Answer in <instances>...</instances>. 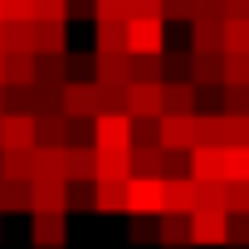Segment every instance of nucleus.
Returning a JSON list of instances; mask_svg holds the SVG:
<instances>
[{
	"instance_id": "1",
	"label": "nucleus",
	"mask_w": 249,
	"mask_h": 249,
	"mask_svg": "<svg viewBox=\"0 0 249 249\" xmlns=\"http://www.w3.org/2000/svg\"><path fill=\"white\" fill-rule=\"evenodd\" d=\"M93 152L98 157H127L132 152V117H93Z\"/></svg>"
},
{
	"instance_id": "2",
	"label": "nucleus",
	"mask_w": 249,
	"mask_h": 249,
	"mask_svg": "<svg viewBox=\"0 0 249 249\" xmlns=\"http://www.w3.org/2000/svg\"><path fill=\"white\" fill-rule=\"evenodd\" d=\"M127 54L132 59H161L166 54V25L161 20H127Z\"/></svg>"
},
{
	"instance_id": "3",
	"label": "nucleus",
	"mask_w": 249,
	"mask_h": 249,
	"mask_svg": "<svg viewBox=\"0 0 249 249\" xmlns=\"http://www.w3.org/2000/svg\"><path fill=\"white\" fill-rule=\"evenodd\" d=\"M59 112L73 122V117H98V83L93 78H69L59 88Z\"/></svg>"
},
{
	"instance_id": "4",
	"label": "nucleus",
	"mask_w": 249,
	"mask_h": 249,
	"mask_svg": "<svg viewBox=\"0 0 249 249\" xmlns=\"http://www.w3.org/2000/svg\"><path fill=\"white\" fill-rule=\"evenodd\" d=\"M161 176H132L127 181V215L137 220H157L161 215Z\"/></svg>"
},
{
	"instance_id": "5",
	"label": "nucleus",
	"mask_w": 249,
	"mask_h": 249,
	"mask_svg": "<svg viewBox=\"0 0 249 249\" xmlns=\"http://www.w3.org/2000/svg\"><path fill=\"white\" fill-rule=\"evenodd\" d=\"M161 112L166 117H196L200 112V88L191 78H166L161 83Z\"/></svg>"
},
{
	"instance_id": "6",
	"label": "nucleus",
	"mask_w": 249,
	"mask_h": 249,
	"mask_svg": "<svg viewBox=\"0 0 249 249\" xmlns=\"http://www.w3.org/2000/svg\"><path fill=\"white\" fill-rule=\"evenodd\" d=\"M0 152H35V117L0 112Z\"/></svg>"
},
{
	"instance_id": "7",
	"label": "nucleus",
	"mask_w": 249,
	"mask_h": 249,
	"mask_svg": "<svg viewBox=\"0 0 249 249\" xmlns=\"http://www.w3.org/2000/svg\"><path fill=\"white\" fill-rule=\"evenodd\" d=\"M157 147L161 152H191L196 147V117H157Z\"/></svg>"
},
{
	"instance_id": "8",
	"label": "nucleus",
	"mask_w": 249,
	"mask_h": 249,
	"mask_svg": "<svg viewBox=\"0 0 249 249\" xmlns=\"http://www.w3.org/2000/svg\"><path fill=\"white\" fill-rule=\"evenodd\" d=\"M191 181L225 186V147H191Z\"/></svg>"
},
{
	"instance_id": "9",
	"label": "nucleus",
	"mask_w": 249,
	"mask_h": 249,
	"mask_svg": "<svg viewBox=\"0 0 249 249\" xmlns=\"http://www.w3.org/2000/svg\"><path fill=\"white\" fill-rule=\"evenodd\" d=\"M25 196H30V215H69L64 210V200H69L64 181H30Z\"/></svg>"
},
{
	"instance_id": "10",
	"label": "nucleus",
	"mask_w": 249,
	"mask_h": 249,
	"mask_svg": "<svg viewBox=\"0 0 249 249\" xmlns=\"http://www.w3.org/2000/svg\"><path fill=\"white\" fill-rule=\"evenodd\" d=\"M69 215H30V249H64Z\"/></svg>"
},
{
	"instance_id": "11",
	"label": "nucleus",
	"mask_w": 249,
	"mask_h": 249,
	"mask_svg": "<svg viewBox=\"0 0 249 249\" xmlns=\"http://www.w3.org/2000/svg\"><path fill=\"white\" fill-rule=\"evenodd\" d=\"M127 117L132 122H157L161 117V83H132L127 88Z\"/></svg>"
},
{
	"instance_id": "12",
	"label": "nucleus",
	"mask_w": 249,
	"mask_h": 249,
	"mask_svg": "<svg viewBox=\"0 0 249 249\" xmlns=\"http://www.w3.org/2000/svg\"><path fill=\"white\" fill-rule=\"evenodd\" d=\"M98 152L93 147H64V186H93Z\"/></svg>"
},
{
	"instance_id": "13",
	"label": "nucleus",
	"mask_w": 249,
	"mask_h": 249,
	"mask_svg": "<svg viewBox=\"0 0 249 249\" xmlns=\"http://www.w3.org/2000/svg\"><path fill=\"white\" fill-rule=\"evenodd\" d=\"M93 83L107 88H132V54H93Z\"/></svg>"
},
{
	"instance_id": "14",
	"label": "nucleus",
	"mask_w": 249,
	"mask_h": 249,
	"mask_svg": "<svg viewBox=\"0 0 249 249\" xmlns=\"http://www.w3.org/2000/svg\"><path fill=\"white\" fill-rule=\"evenodd\" d=\"M225 225H230L225 210H196L191 215V244H225Z\"/></svg>"
},
{
	"instance_id": "15",
	"label": "nucleus",
	"mask_w": 249,
	"mask_h": 249,
	"mask_svg": "<svg viewBox=\"0 0 249 249\" xmlns=\"http://www.w3.org/2000/svg\"><path fill=\"white\" fill-rule=\"evenodd\" d=\"M157 244L161 249H196L191 244V215H157Z\"/></svg>"
},
{
	"instance_id": "16",
	"label": "nucleus",
	"mask_w": 249,
	"mask_h": 249,
	"mask_svg": "<svg viewBox=\"0 0 249 249\" xmlns=\"http://www.w3.org/2000/svg\"><path fill=\"white\" fill-rule=\"evenodd\" d=\"M69 83V54H35V88H64Z\"/></svg>"
},
{
	"instance_id": "17",
	"label": "nucleus",
	"mask_w": 249,
	"mask_h": 249,
	"mask_svg": "<svg viewBox=\"0 0 249 249\" xmlns=\"http://www.w3.org/2000/svg\"><path fill=\"white\" fill-rule=\"evenodd\" d=\"M30 181H64V147H35L30 152Z\"/></svg>"
},
{
	"instance_id": "18",
	"label": "nucleus",
	"mask_w": 249,
	"mask_h": 249,
	"mask_svg": "<svg viewBox=\"0 0 249 249\" xmlns=\"http://www.w3.org/2000/svg\"><path fill=\"white\" fill-rule=\"evenodd\" d=\"M5 88H35V54H0Z\"/></svg>"
},
{
	"instance_id": "19",
	"label": "nucleus",
	"mask_w": 249,
	"mask_h": 249,
	"mask_svg": "<svg viewBox=\"0 0 249 249\" xmlns=\"http://www.w3.org/2000/svg\"><path fill=\"white\" fill-rule=\"evenodd\" d=\"M161 215H196V186L191 181H161Z\"/></svg>"
},
{
	"instance_id": "20",
	"label": "nucleus",
	"mask_w": 249,
	"mask_h": 249,
	"mask_svg": "<svg viewBox=\"0 0 249 249\" xmlns=\"http://www.w3.org/2000/svg\"><path fill=\"white\" fill-rule=\"evenodd\" d=\"M93 210H103V215H127V186L93 181Z\"/></svg>"
},
{
	"instance_id": "21",
	"label": "nucleus",
	"mask_w": 249,
	"mask_h": 249,
	"mask_svg": "<svg viewBox=\"0 0 249 249\" xmlns=\"http://www.w3.org/2000/svg\"><path fill=\"white\" fill-rule=\"evenodd\" d=\"M220 73H225V54H191V83L196 88L220 83Z\"/></svg>"
},
{
	"instance_id": "22",
	"label": "nucleus",
	"mask_w": 249,
	"mask_h": 249,
	"mask_svg": "<svg viewBox=\"0 0 249 249\" xmlns=\"http://www.w3.org/2000/svg\"><path fill=\"white\" fill-rule=\"evenodd\" d=\"M0 186H30V152H0Z\"/></svg>"
},
{
	"instance_id": "23",
	"label": "nucleus",
	"mask_w": 249,
	"mask_h": 249,
	"mask_svg": "<svg viewBox=\"0 0 249 249\" xmlns=\"http://www.w3.org/2000/svg\"><path fill=\"white\" fill-rule=\"evenodd\" d=\"M196 147H225V112H196Z\"/></svg>"
},
{
	"instance_id": "24",
	"label": "nucleus",
	"mask_w": 249,
	"mask_h": 249,
	"mask_svg": "<svg viewBox=\"0 0 249 249\" xmlns=\"http://www.w3.org/2000/svg\"><path fill=\"white\" fill-rule=\"evenodd\" d=\"M0 44H5V54H35V25L0 20Z\"/></svg>"
},
{
	"instance_id": "25",
	"label": "nucleus",
	"mask_w": 249,
	"mask_h": 249,
	"mask_svg": "<svg viewBox=\"0 0 249 249\" xmlns=\"http://www.w3.org/2000/svg\"><path fill=\"white\" fill-rule=\"evenodd\" d=\"M35 54H69V25H35Z\"/></svg>"
},
{
	"instance_id": "26",
	"label": "nucleus",
	"mask_w": 249,
	"mask_h": 249,
	"mask_svg": "<svg viewBox=\"0 0 249 249\" xmlns=\"http://www.w3.org/2000/svg\"><path fill=\"white\" fill-rule=\"evenodd\" d=\"M98 54H127V25L117 20H98Z\"/></svg>"
},
{
	"instance_id": "27",
	"label": "nucleus",
	"mask_w": 249,
	"mask_h": 249,
	"mask_svg": "<svg viewBox=\"0 0 249 249\" xmlns=\"http://www.w3.org/2000/svg\"><path fill=\"white\" fill-rule=\"evenodd\" d=\"M35 147H64V112L35 117Z\"/></svg>"
},
{
	"instance_id": "28",
	"label": "nucleus",
	"mask_w": 249,
	"mask_h": 249,
	"mask_svg": "<svg viewBox=\"0 0 249 249\" xmlns=\"http://www.w3.org/2000/svg\"><path fill=\"white\" fill-rule=\"evenodd\" d=\"M93 181L127 186V181H132V152H127V157H98V176H93Z\"/></svg>"
},
{
	"instance_id": "29",
	"label": "nucleus",
	"mask_w": 249,
	"mask_h": 249,
	"mask_svg": "<svg viewBox=\"0 0 249 249\" xmlns=\"http://www.w3.org/2000/svg\"><path fill=\"white\" fill-rule=\"evenodd\" d=\"M220 54H249V20H225V30H220Z\"/></svg>"
},
{
	"instance_id": "30",
	"label": "nucleus",
	"mask_w": 249,
	"mask_h": 249,
	"mask_svg": "<svg viewBox=\"0 0 249 249\" xmlns=\"http://www.w3.org/2000/svg\"><path fill=\"white\" fill-rule=\"evenodd\" d=\"M225 186H249V147H225Z\"/></svg>"
},
{
	"instance_id": "31",
	"label": "nucleus",
	"mask_w": 249,
	"mask_h": 249,
	"mask_svg": "<svg viewBox=\"0 0 249 249\" xmlns=\"http://www.w3.org/2000/svg\"><path fill=\"white\" fill-rule=\"evenodd\" d=\"M161 166H166L161 147H137L132 152V176H161Z\"/></svg>"
},
{
	"instance_id": "32",
	"label": "nucleus",
	"mask_w": 249,
	"mask_h": 249,
	"mask_svg": "<svg viewBox=\"0 0 249 249\" xmlns=\"http://www.w3.org/2000/svg\"><path fill=\"white\" fill-rule=\"evenodd\" d=\"M122 112H127V88L98 83V117H122Z\"/></svg>"
},
{
	"instance_id": "33",
	"label": "nucleus",
	"mask_w": 249,
	"mask_h": 249,
	"mask_svg": "<svg viewBox=\"0 0 249 249\" xmlns=\"http://www.w3.org/2000/svg\"><path fill=\"white\" fill-rule=\"evenodd\" d=\"M220 83H225V88H249V54H225Z\"/></svg>"
},
{
	"instance_id": "34",
	"label": "nucleus",
	"mask_w": 249,
	"mask_h": 249,
	"mask_svg": "<svg viewBox=\"0 0 249 249\" xmlns=\"http://www.w3.org/2000/svg\"><path fill=\"white\" fill-rule=\"evenodd\" d=\"M35 25H69V0H35Z\"/></svg>"
},
{
	"instance_id": "35",
	"label": "nucleus",
	"mask_w": 249,
	"mask_h": 249,
	"mask_svg": "<svg viewBox=\"0 0 249 249\" xmlns=\"http://www.w3.org/2000/svg\"><path fill=\"white\" fill-rule=\"evenodd\" d=\"M64 147H93V117H64Z\"/></svg>"
},
{
	"instance_id": "36",
	"label": "nucleus",
	"mask_w": 249,
	"mask_h": 249,
	"mask_svg": "<svg viewBox=\"0 0 249 249\" xmlns=\"http://www.w3.org/2000/svg\"><path fill=\"white\" fill-rule=\"evenodd\" d=\"M220 103H225L220 107L225 117H249V88H225L220 83Z\"/></svg>"
},
{
	"instance_id": "37",
	"label": "nucleus",
	"mask_w": 249,
	"mask_h": 249,
	"mask_svg": "<svg viewBox=\"0 0 249 249\" xmlns=\"http://www.w3.org/2000/svg\"><path fill=\"white\" fill-rule=\"evenodd\" d=\"M132 83H166V64L161 59H132Z\"/></svg>"
},
{
	"instance_id": "38",
	"label": "nucleus",
	"mask_w": 249,
	"mask_h": 249,
	"mask_svg": "<svg viewBox=\"0 0 249 249\" xmlns=\"http://www.w3.org/2000/svg\"><path fill=\"white\" fill-rule=\"evenodd\" d=\"M225 244H230V249H249V215H230V225H225Z\"/></svg>"
},
{
	"instance_id": "39",
	"label": "nucleus",
	"mask_w": 249,
	"mask_h": 249,
	"mask_svg": "<svg viewBox=\"0 0 249 249\" xmlns=\"http://www.w3.org/2000/svg\"><path fill=\"white\" fill-rule=\"evenodd\" d=\"M30 117H44V112H59V88H35L30 93Z\"/></svg>"
},
{
	"instance_id": "40",
	"label": "nucleus",
	"mask_w": 249,
	"mask_h": 249,
	"mask_svg": "<svg viewBox=\"0 0 249 249\" xmlns=\"http://www.w3.org/2000/svg\"><path fill=\"white\" fill-rule=\"evenodd\" d=\"M196 210H225V186H196Z\"/></svg>"
},
{
	"instance_id": "41",
	"label": "nucleus",
	"mask_w": 249,
	"mask_h": 249,
	"mask_svg": "<svg viewBox=\"0 0 249 249\" xmlns=\"http://www.w3.org/2000/svg\"><path fill=\"white\" fill-rule=\"evenodd\" d=\"M225 215H249V186H225Z\"/></svg>"
},
{
	"instance_id": "42",
	"label": "nucleus",
	"mask_w": 249,
	"mask_h": 249,
	"mask_svg": "<svg viewBox=\"0 0 249 249\" xmlns=\"http://www.w3.org/2000/svg\"><path fill=\"white\" fill-rule=\"evenodd\" d=\"M5 210H30L25 186H0V215H5Z\"/></svg>"
},
{
	"instance_id": "43",
	"label": "nucleus",
	"mask_w": 249,
	"mask_h": 249,
	"mask_svg": "<svg viewBox=\"0 0 249 249\" xmlns=\"http://www.w3.org/2000/svg\"><path fill=\"white\" fill-rule=\"evenodd\" d=\"M64 210H93V186H69Z\"/></svg>"
},
{
	"instance_id": "44",
	"label": "nucleus",
	"mask_w": 249,
	"mask_h": 249,
	"mask_svg": "<svg viewBox=\"0 0 249 249\" xmlns=\"http://www.w3.org/2000/svg\"><path fill=\"white\" fill-rule=\"evenodd\" d=\"M137 147H157V122H132V152Z\"/></svg>"
},
{
	"instance_id": "45",
	"label": "nucleus",
	"mask_w": 249,
	"mask_h": 249,
	"mask_svg": "<svg viewBox=\"0 0 249 249\" xmlns=\"http://www.w3.org/2000/svg\"><path fill=\"white\" fill-rule=\"evenodd\" d=\"M132 244H157V220H137L132 215Z\"/></svg>"
},
{
	"instance_id": "46",
	"label": "nucleus",
	"mask_w": 249,
	"mask_h": 249,
	"mask_svg": "<svg viewBox=\"0 0 249 249\" xmlns=\"http://www.w3.org/2000/svg\"><path fill=\"white\" fill-rule=\"evenodd\" d=\"M225 20H249V0H220Z\"/></svg>"
},
{
	"instance_id": "47",
	"label": "nucleus",
	"mask_w": 249,
	"mask_h": 249,
	"mask_svg": "<svg viewBox=\"0 0 249 249\" xmlns=\"http://www.w3.org/2000/svg\"><path fill=\"white\" fill-rule=\"evenodd\" d=\"M0 112H5V88H0Z\"/></svg>"
},
{
	"instance_id": "48",
	"label": "nucleus",
	"mask_w": 249,
	"mask_h": 249,
	"mask_svg": "<svg viewBox=\"0 0 249 249\" xmlns=\"http://www.w3.org/2000/svg\"><path fill=\"white\" fill-rule=\"evenodd\" d=\"M0 234H5V225H0Z\"/></svg>"
},
{
	"instance_id": "49",
	"label": "nucleus",
	"mask_w": 249,
	"mask_h": 249,
	"mask_svg": "<svg viewBox=\"0 0 249 249\" xmlns=\"http://www.w3.org/2000/svg\"><path fill=\"white\" fill-rule=\"evenodd\" d=\"M0 54H5V44H0Z\"/></svg>"
}]
</instances>
